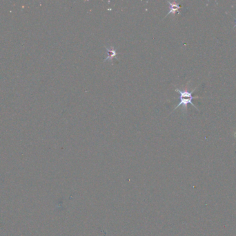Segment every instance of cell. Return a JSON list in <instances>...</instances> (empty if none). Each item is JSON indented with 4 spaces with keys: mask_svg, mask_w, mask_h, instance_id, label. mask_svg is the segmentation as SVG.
<instances>
[{
    "mask_svg": "<svg viewBox=\"0 0 236 236\" xmlns=\"http://www.w3.org/2000/svg\"><path fill=\"white\" fill-rule=\"evenodd\" d=\"M197 89V87L195 88L193 90H192L191 91H188V90H184V91H182L178 89V88H175V91L178 92V93L180 94V103L177 106L175 107V109H174L173 111H175L176 109L179 107L180 106H182L183 107V110H186L187 109V105L188 104H191L193 107H194L197 110H198V108L193 103L192 100L193 99H195V98H202V97H200V96H193V93L196 91V89Z\"/></svg>",
    "mask_w": 236,
    "mask_h": 236,
    "instance_id": "1",
    "label": "cell"
},
{
    "mask_svg": "<svg viewBox=\"0 0 236 236\" xmlns=\"http://www.w3.org/2000/svg\"><path fill=\"white\" fill-rule=\"evenodd\" d=\"M105 48H106V51H107L108 55H107V57L104 59V62H106V60H110V62H112L113 59V58H116L117 60H118V57H117V52H116L115 49L113 46H110V48L105 46Z\"/></svg>",
    "mask_w": 236,
    "mask_h": 236,
    "instance_id": "2",
    "label": "cell"
},
{
    "mask_svg": "<svg viewBox=\"0 0 236 236\" xmlns=\"http://www.w3.org/2000/svg\"><path fill=\"white\" fill-rule=\"evenodd\" d=\"M167 3L169 4V6H170V10H169V11L168 12V13L167 14V15H166L165 18L167 17V15H170V14H173V15H174V14H175L176 12H178V13H180V12L178 11L180 10V8H181V7H180V5L179 3L170 2V1H167Z\"/></svg>",
    "mask_w": 236,
    "mask_h": 236,
    "instance_id": "3",
    "label": "cell"
},
{
    "mask_svg": "<svg viewBox=\"0 0 236 236\" xmlns=\"http://www.w3.org/2000/svg\"><path fill=\"white\" fill-rule=\"evenodd\" d=\"M234 19H235V25H234V26H233V27H234V28H235V26H236V18H234Z\"/></svg>",
    "mask_w": 236,
    "mask_h": 236,
    "instance_id": "4",
    "label": "cell"
}]
</instances>
